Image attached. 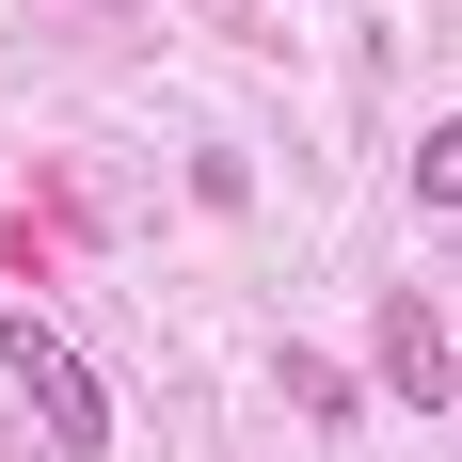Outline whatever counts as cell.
<instances>
[{"mask_svg": "<svg viewBox=\"0 0 462 462\" xmlns=\"http://www.w3.org/2000/svg\"><path fill=\"white\" fill-rule=\"evenodd\" d=\"M367 367L399 383V399H447V319H430L415 287H399V303H383V319H367Z\"/></svg>", "mask_w": 462, "mask_h": 462, "instance_id": "obj_2", "label": "cell"}, {"mask_svg": "<svg viewBox=\"0 0 462 462\" xmlns=\"http://www.w3.org/2000/svg\"><path fill=\"white\" fill-rule=\"evenodd\" d=\"M415 208H447V224H462V112H447V128H415Z\"/></svg>", "mask_w": 462, "mask_h": 462, "instance_id": "obj_3", "label": "cell"}, {"mask_svg": "<svg viewBox=\"0 0 462 462\" xmlns=\"http://www.w3.org/2000/svg\"><path fill=\"white\" fill-rule=\"evenodd\" d=\"M0 383L32 399V430H48V462H96V447H112V383H96L80 351H64V335L32 319V303L0 319Z\"/></svg>", "mask_w": 462, "mask_h": 462, "instance_id": "obj_1", "label": "cell"}]
</instances>
